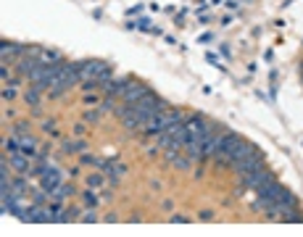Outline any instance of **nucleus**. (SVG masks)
<instances>
[{
  "label": "nucleus",
  "instance_id": "1",
  "mask_svg": "<svg viewBox=\"0 0 303 237\" xmlns=\"http://www.w3.org/2000/svg\"><path fill=\"white\" fill-rule=\"evenodd\" d=\"M261 166H266V158H264V153L256 148L253 153H248L245 158H240V161H235L232 164V171L237 174V177H245V174H251V171H256V169H261Z\"/></svg>",
  "mask_w": 303,
  "mask_h": 237
},
{
  "label": "nucleus",
  "instance_id": "2",
  "mask_svg": "<svg viewBox=\"0 0 303 237\" xmlns=\"http://www.w3.org/2000/svg\"><path fill=\"white\" fill-rule=\"evenodd\" d=\"M271 179H277L274 174H271L266 166H261V169H256V171H251V174H245V177H240V182L245 185V190H259L261 185H266V182H271Z\"/></svg>",
  "mask_w": 303,
  "mask_h": 237
},
{
  "label": "nucleus",
  "instance_id": "3",
  "mask_svg": "<svg viewBox=\"0 0 303 237\" xmlns=\"http://www.w3.org/2000/svg\"><path fill=\"white\" fill-rule=\"evenodd\" d=\"M153 90H150L145 82H137V79H132V82L127 85V90H124V95H121V100L124 103H137V100H143L145 95H150Z\"/></svg>",
  "mask_w": 303,
  "mask_h": 237
},
{
  "label": "nucleus",
  "instance_id": "4",
  "mask_svg": "<svg viewBox=\"0 0 303 237\" xmlns=\"http://www.w3.org/2000/svg\"><path fill=\"white\" fill-rule=\"evenodd\" d=\"M129 82H132L129 76H119V79H111V82H105V85H103V92H105V95H114V98H121Z\"/></svg>",
  "mask_w": 303,
  "mask_h": 237
},
{
  "label": "nucleus",
  "instance_id": "5",
  "mask_svg": "<svg viewBox=\"0 0 303 237\" xmlns=\"http://www.w3.org/2000/svg\"><path fill=\"white\" fill-rule=\"evenodd\" d=\"M58 185H61V171L53 169V166H48V169H45V174L40 177V187H42V190H48V193H53Z\"/></svg>",
  "mask_w": 303,
  "mask_h": 237
},
{
  "label": "nucleus",
  "instance_id": "6",
  "mask_svg": "<svg viewBox=\"0 0 303 237\" xmlns=\"http://www.w3.org/2000/svg\"><path fill=\"white\" fill-rule=\"evenodd\" d=\"M280 190H282V182L271 179V182H266V185H261L259 190H256V198H269V200H274V203H277Z\"/></svg>",
  "mask_w": 303,
  "mask_h": 237
},
{
  "label": "nucleus",
  "instance_id": "7",
  "mask_svg": "<svg viewBox=\"0 0 303 237\" xmlns=\"http://www.w3.org/2000/svg\"><path fill=\"white\" fill-rule=\"evenodd\" d=\"M185 126H187V132H190L192 137H201V140H203V126H206V119H203L201 114H190V116L185 119Z\"/></svg>",
  "mask_w": 303,
  "mask_h": 237
},
{
  "label": "nucleus",
  "instance_id": "8",
  "mask_svg": "<svg viewBox=\"0 0 303 237\" xmlns=\"http://www.w3.org/2000/svg\"><path fill=\"white\" fill-rule=\"evenodd\" d=\"M11 169H16V171H29L32 169V158H29L26 153H13L11 155Z\"/></svg>",
  "mask_w": 303,
  "mask_h": 237
},
{
  "label": "nucleus",
  "instance_id": "9",
  "mask_svg": "<svg viewBox=\"0 0 303 237\" xmlns=\"http://www.w3.org/2000/svg\"><path fill=\"white\" fill-rule=\"evenodd\" d=\"M11 193H13V195H19V198L26 195V193H29L26 179H21V177H19V179H11Z\"/></svg>",
  "mask_w": 303,
  "mask_h": 237
},
{
  "label": "nucleus",
  "instance_id": "10",
  "mask_svg": "<svg viewBox=\"0 0 303 237\" xmlns=\"http://www.w3.org/2000/svg\"><path fill=\"white\" fill-rule=\"evenodd\" d=\"M24 100H26V106H40V90L29 85V90L24 92Z\"/></svg>",
  "mask_w": 303,
  "mask_h": 237
},
{
  "label": "nucleus",
  "instance_id": "11",
  "mask_svg": "<svg viewBox=\"0 0 303 237\" xmlns=\"http://www.w3.org/2000/svg\"><path fill=\"white\" fill-rule=\"evenodd\" d=\"M85 148H87L85 142H74V140H66L64 142V153H69V155L71 153H85Z\"/></svg>",
  "mask_w": 303,
  "mask_h": 237
},
{
  "label": "nucleus",
  "instance_id": "12",
  "mask_svg": "<svg viewBox=\"0 0 303 237\" xmlns=\"http://www.w3.org/2000/svg\"><path fill=\"white\" fill-rule=\"evenodd\" d=\"M40 58H42L45 63H58V61H64V56H61L58 50H45V47H42V53H40Z\"/></svg>",
  "mask_w": 303,
  "mask_h": 237
},
{
  "label": "nucleus",
  "instance_id": "13",
  "mask_svg": "<svg viewBox=\"0 0 303 237\" xmlns=\"http://www.w3.org/2000/svg\"><path fill=\"white\" fill-rule=\"evenodd\" d=\"M82 198H85V203L90 205V208H98V198H95V190H93V187L82 190Z\"/></svg>",
  "mask_w": 303,
  "mask_h": 237
},
{
  "label": "nucleus",
  "instance_id": "14",
  "mask_svg": "<svg viewBox=\"0 0 303 237\" xmlns=\"http://www.w3.org/2000/svg\"><path fill=\"white\" fill-rule=\"evenodd\" d=\"M3 148L13 155V153H19V150H21V142H19V137H13V140H3Z\"/></svg>",
  "mask_w": 303,
  "mask_h": 237
},
{
  "label": "nucleus",
  "instance_id": "15",
  "mask_svg": "<svg viewBox=\"0 0 303 237\" xmlns=\"http://www.w3.org/2000/svg\"><path fill=\"white\" fill-rule=\"evenodd\" d=\"M172 140H174V137H172L169 132L163 129V132H161V135L156 137V145H158V148H172Z\"/></svg>",
  "mask_w": 303,
  "mask_h": 237
},
{
  "label": "nucleus",
  "instance_id": "16",
  "mask_svg": "<svg viewBox=\"0 0 303 237\" xmlns=\"http://www.w3.org/2000/svg\"><path fill=\"white\" fill-rule=\"evenodd\" d=\"M103 177H105V174L100 171V174H90V177H87V187H93V190H98L100 185H103Z\"/></svg>",
  "mask_w": 303,
  "mask_h": 237
},
{
  "label": "nucleus",
  "instance_id": "17",
  "mask_svg": "<svg viewBox=\"0 0 303 237\" xmlns=\"http://www.w3.org/2000/svg\"><path fill=\"white\" fill-rule=\"evenodd\" d=\"M42 129L48 132V135H58V126H56L53 119H45V121H42Z\"/></svg>",
  "mask_w": 303,
  "mask_h": 237
},
{
  "label": "nucleus",
  "instance_id": "18",
  "mask_svg": "<svg viewBox=\"0 0 303 237\" xmlns=\"http://www.w3.org/2000/svg\"><path fill=\"white\" fill-rule=\"evenodd\" d=\"M169 221H172V224H190V216H185V214H172Z\"/></svg>",
  "mask_w": 303,
  "mask_h": 237
},
{
  "label": "nucleus",
  "instance_id": "19",
  "mask_svg": "<svg viewBox=\"0 0 303 237\" xmlns=\"http://www.w3.org/2000/svg\"><path fill=\"white\" fill-rule=\"evenodd\" d=\"M29 126H32L29 121H19L16 126H13V132H16V137H21V135H26V132H29Z\"/></svg>",
  "mask_w": 303,
  "mask_h": 237
},
{
  "label": "nucleus",
  "instance_id": "20",
  "mask_svg": "<svg viewBox=\"0 0 303 237\" xmlns=\"http://www.w3.org/2000/svg\"><path fill=\"white\" fill-rule=\"evenodd\" d=\"M85 121L87 124H98L100 121V114H98V111H85Z\"/></svg>",
  "mask_w": 303,
  "mask_h": 237
},
{
  "label": "nucleus",
  "instance_id": "21",
  "mask_svg": "<svg viewBox=\"0 0 303 237\" xmlns=\"http://www.w3.org/2000/svg\"><path fill=\"white\" fill-rule=\"evenodd\" d=\"M79 221H85V224H95V221H98L95 208H93V211H87V214H82V219H79Z\"/></svg>",
  "mask_w": 303,
  "mask_h": 237
},
{
  "label": "nucleus",
  "instance_id": "22",
  "mask_svg": "<svg viewBox=\"0 0 303 237\" xmlns=\"http://www.w3.org/2000/svg\"><path fill=\"white\" fill-rule=\"evenodd\" d=\"M82 164H90V166H100V158L90 155V153H82Z\"/></svg>",
  "mask_w": 303,
  "mask_h": 237
},
{
  "label": "nucleus",
  "instance_id": "23",
  "mask_svg": "<svg viewBox=\"0 0 303 237\" xmlns=\"http://www.w3.org/2000/svg\"><path fill=\"white\" fill-rule=\"evenodd\" d=\"M13 98H16V87H13V85H11V87H3V100L8 103V100H13Z\"/></svg>",
  "mask_w": 303,
  "mask_h": 237
},
{
  "label": "nucleus",
  "instance_id": "24",
  "mask_svg": "<svg viewBox=\"0 0 303 237\" xmlns=\"http://www.w3.org/2000/svg\"><path fill=\"white\" fill-rule=\"evenodd\" d=\"M100 111H114V95H105L100 103Z\"/></svg>",
  "mask_w": 303,
  "mask_h": 237
},
{
  "label": "nucleus",
  "instance_id": "25",
  "mask_svg": "<svg viewBox=\"0 0 303 237\" xmlns=\"http://www.w3.org/2000/svg\"><path fill=\"white\" fill-rule=\"evenodd\" d=\"M100 87V82H98V79H87V82H82V90L85 92H90V90H98Z\"/></svg>",
  "mask_w": 303,
  "mask_h": 237
},
{
  "label": "nucleus",
  "instance_id": "26",
  "mask_svg": "<svg viewBox=\"0 0 303 237\" xmlns=\"http://www.w3.org/2000/svg\"><path fill=\"white\" fill-rule=\"evenodd\" d=\"M201 221H214V211H211V208H203V211H201Z\"/></svg>",
  "mask_w": 303,
  "mask_h": 237
},
{
  "label": "nucleus",
  "instance_id": "27",
  "mask_svg": "<svg viewBox=\"0 0 303 237\" xmlns=\"http://www.w3.org/2000/svg\"><path fill=\"white\" fill-rule=\"evenodd\" d=\"M206 58H208V63H214V66H216V69H222V71H224V63H219V58H216L214 53H208Z\"/></svg>",
  "mask_w": 303,
  "mask_h": 237
},
{
  "label": "nucleus",
  "instance_id": "28",
  "mask_svg": "<svg viewBox=\"0 0 303 237\" xmlns=\"http://www.w3.org/2000/svg\"><path fill=\"white\" fill-rule=\"evenodd\" d=\"M85 129H87V121H82V124L74 126V135H85Z\"/></svg>",
  "mask_w": 303,
  "mask_h": 237
},
{
  "label": "nucleus",
  "instance_id": "29",
  "mask_svg": "<svg viewBox=\"0 0 303 237\" xmlns=\"http://www.w3.org/2000/svg\"><path fill=\"white\" fill-rule=\"evenodd\" d=\"M211 40H214V35H211V32H206V35H201V37H198V42H203V45H206V42H211Z\"/></svg>",
  "mask_w": 303,
  "mask_h": 237
},
{
  "label": "nucleus",
  "instance_id": "30",
  "mask_svg": "<svg viewBox=\"0 0 303 237\" xmlns=\"http://www.w3.org/2000/svg\"><path fill=\"white\" fill-rule=\"evenodd\" d=\"M0 76H3V82H8V66H6V63L0 66Z\"/></svg>",
  "mask_w": 303,
  "mask_h": 237
},
{
  "label": "nucleus",
  "instance_id": "31",
  "mask_svg": "<svg viewBox=\"0 0 303 237\" xmlns=\"http://www.w3.org/2000/svg\"><path fill=\"white\" fill-rule=\"evenodd\" d=\"M85 103H93L95 106L98 103V95H85Z\"/></svg>",
  "mask_w": 303,
  "mask_h": 237
},
{
  "label": "nucleus",
  "instance_id": "32",
  "mask_svg": "<svg viewBox=\"0 0 303 237\" xmlns=\"http://www.w3.org/2000/svg\"><path fill=\"white\" fill-rule=\"evenodd\" d=\"M140 11H143V6H134V8L127 11V16H134V13H140Z\"/></svg>",
  "mask_w": 303,
  "mask_h": 237
},
{
  "label": "nucleus",
  "instance_id": "33",
  "mask_svg": "<svg viewBox=\"0 0 303 237\" xmlns=\"http://www.w3.org/2000/svg\"><path fill=\"white\" fill-rule=\"evenodd\" d=\"M219 24H222V27H230V24H232V16H224V19H222Z\"/></svg>",
  "mask_w": 303,
  "mask_h": 237
},
{
  "label": "nucleus",
  "instance_id": "34",
  "mask_svg": "<svg viewBox=\"0 0 303 237\" xmlns=\"http://www.w3.org/2000/svg\"><path fill=\"white\" fill-rule=\"evenodd\" d=\"M211 3H214V6H219V3H224V0H211Z\"/></svg>",
  "mask_w": 303,
  "mask_h": 237
},
{
  "label": "nucleus",
  "instance_id": "35",
  "mask_svg": "<svg viewBox=\"0 0 303 237\" xmlns=\"http://www.w3.org/2000/svg\"><path fill=\"white\" fill-rule=\"evenodd\" d=\"M300 79H303V71H300Z\"/></svg>",
  "mask_w": 303,
  "mask_h": 237
}]
</instances>
